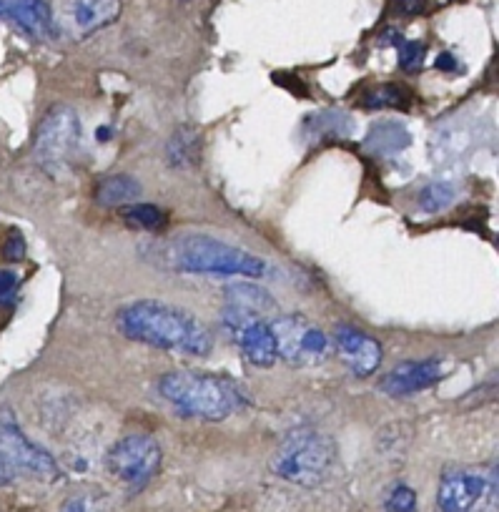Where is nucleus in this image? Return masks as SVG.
Returning a JSON list of instances; mask_svg holds the SVG:
<instances>
[{
    "instance_id": "f257e3e1",
    "label": "nucleus",
    "mask_w": 499,
    "mask_h": 512,
    "mask_svg": "<svg viewBox=\"0 0 499 512\" xmlns=\"http://www.w3.org/2000/svg\"><path fill=\"white\" fill-rule=\"evenodd\" d=\"M118 332L131 342L148 344L163 352L206 357L214 349L209 327L196 314L161 299H138L126 304L116 317Z\"/></svg>"
},
{
    "instance_id": "f03ea898",
    "label": "nucleus",
    "mask_w": 499,
    "mask_h": 512,
    "mask_svg": "<svg viewBox=\"0 0 499 512\" xmlns=\"http://www.w3.org/2000/svg\"><path fill=\"white\" fill-rule=\"evenodd\" d=\"M156 262L181 274L204 277H266V262L251 251L206 234H184L156 249Z\"/></svg>"
},
{
    "instance_id": "7ed1b4c3",
    "label": "nucleus",
    "mask_w": 499,
    "mask_h": 512,
    "mask_svg": "<svg viewBox=\"0 0 499 512\" xmlns=\"http://www.w3.org/2000/svg\"><path fill=\"white\" fill-rule=\"evenodd\" d=\"M158 390L181 415L206 422H224L246 405V397L229 379L189 369L163 374Z\"/></svg>"
},
{
    "instance_id": "20e7f679",
    "label": "nucleus",
    "mask_w": 499,
    "mask_h": 512,
    "mask_svg": "<svg viewBox=\"0 0 499 512\" xmlns=\"http://www.w3.org/2000/svg\"><path fill=\"white\" fill-rule=\"evenodd\" d=\"M337 460V445L321 432H294L281 442L269 467L276 477L299 487H319Z\"/></svg>"
},
{
    "instance_id": "39448f33",
    "label": "nucleus",
    "mask_w": 499,
    "mask_h": 512,
    "mask_svg": "<svg viewBox=\"0 0 499 512\" xmlns=\"http://www.w3.org/2000/svg\"><path fill=\"white\" fill-rule=\"evenodd\" d=\"M81 149V118L71 106H53L38 126L33 154L46 174L61 176Z\"/></svg>"
},
{
    "instance_id": "423d86ee",
    "label": "nucleus",
    "mask_w": 499,
    "mask_h": 512,
    "mask_svg": "<svg viewBox=\"0 0 499 512\" xmlns=\"http://www.w3.org/2000/svg\"><path fill=\"white\" fill-rule=\"evenodd\" d=\"M497 505V467H447L437 490L439 512H477Z\"/></svg>"
},
{
    "instance_id": "0eeeda50",
    "label": "nucleus",
    "mask_w": 499,
    "mask_h": 512,
    "mask_svg": "<svg viewBox=\"0 0 499 512\" xmlns=\"http://www.w3.org/2000/svg\"><path fill=\"white\" fill-rule=\"evenodd\" d=\"M161 447L148 435H126L108 450L106 467L118 485L138 492L161 470Z\"/></svg>"
},
{
    "instance_id": "6e6552de",
    "label": "nucleus",
    "mask_w": 499,
    "mask_h": 512,
    "mask_svg": "<svg viewBox=\"0 0 499 512\" xmlns=\"http://www.w3.org/2000/svg\"><path fill=\"white\" fill-rule=\"evenodd\" d=\"M276 354L296 367H311L329 357L331 339L301 314H279L271 319Z\"/></svg>"
},
{
    "instance_id": "1a4fd4ad",
    "label": "nucleus",
    "mask_w": 499,
    "mask_h": 512,
    "mask_svg": "<svg viewBox=\"0 0 499 512\" xmlns=\"http://www.w3.org/2000/svg\"><path fill=\"white\" fill-rule=\"evenodd\" d=\"M221 322H224V329L239 344L241 354L251 364H256V367H271L279 359L274 334H271V324L266 322L264 314H256L251 309L229 304L224 309V314H221Z\"/></svg>"
},
{
    "instance_id": "9d476101",
    "label": "nucleus",
    "mask_w": 499,
    "mask_h": 512,
    "mask_svg": "<svg viewBox=\"0 0 499 512\" xmlns=\"http://www.w3.org/2000/svg\"><path fill=\"white\" fill-rule=\"evenodd\" d=\"M0 455L11 462L13 470H23L38 480L51 482L61 477L58 462L43 447H38L36 442L23 435L13 415L0 417Z\"/></svg>"
},
{
    "instance_id": "9b49d317",
    "label": "nucleus",
    "mask_w": 499,
    "mask_h": 512,
    "mask_svg": "<svg viewBox=\"0 0 499 512\" xmlns=\"http://www.w3.org/2000/svg\"><path fill=\"white\" fill-rule=\"evenodd\" d=\"M334 347L354 377H372L382 367V344L372 334L342 324L334 332Z\"/></svg>"
},
{
    "instance_id": "f8f14e48",
    "label": "nucleus",
    "mask_w": 499,
    "mask_h": 512,
    "mask_svg": "<svg viewBox=\"0 0 499 512\" xmlns=\"http://www.w3.org/2000/svg\"><path fill=\"white\" fill-rule=\"evenodd\" d=\"M442 379V362L434 357L419 359V362H404L394 367L387 377L379 382V390L389 397H407L422 392Z\"/></svg>"
},
{
    "instance_id": "ddd939ff",
    "label": "nucleus",
    "mask_w": 499,
    "mask_h": 512,
    "mask_svg": "<svg viewBox=\"0 0 499 512\" xmlns=\"http://www.w3.org/2000/svg\"><path fill=\"white\" fill-rule=\"evenodd\" d=\"M121 16V0H68V18L78 36H91Z\"/></svg>"
},
{
    "instance_id": "4468645a",
    "label": "nucleus",
    "mask_w": 499,
    "mask_h": 512,
    "mask_svg": "<svg viewBox=\"0 0 499 512\" xmlns=\"http://www.w3.org/2000/svg\"><path fill=\"white\" fill-rule=\"evenodd\" d=\"M3 16L11 18L23 33L43 41L53 33V16L46 0H6Z\"/></svg>"
},
{
    "instance_id": "2eb2a0df",
    "label": "nucleus",
    "mask_w": 499,
    "mask_h": 512,
    "mask_svg": "<svg viewBox=\"0 0 499 512\" xmlns=\"http://www.w3.org/2000/svg\"><path fill=\"white\" fill-rule=\"evenodd\" d=\"M138 196H141V184L128 174L106 176L96 186V201L101 206H108V209L111 206L121 209V206L136 204Z\"/></svg>"
},
{
    "instance_id": "dca6fc26",
    "label": "nucleus",
    "mask_w": 499,
    "mask_h": 512,
    "mask_svg": "<svg viewBox=\"0 0 499 512\" xmlns=\"http://www.w3.org/2000/svg\"><path fill=\"white\" fill-rule=\"evenodd\" d=\"M409 144H412V136H409L407 126H402L399 121L374 123L372 131H369L367 136V149L379 156L399 154V151L407 149Z\"/></svg>"
},
{
    "instance_id": "f3484780",
    "label": "nucleus",
    "mask_w": 499,
    "mask_h": 512,
    "mask_svg": "<svg viewBox=\"0 0 499 512\" xmlns=\"http://www.w3.org/2000/svg\"><path fill=\"white\" fill-rule=\"evenodd\" d=\"M229 304H236V307L251 309L256 314H274L276 304L264 289L254 287V284H236V287L229 289Z\"/></svg>"
},
{
    "instance_id": "a211bd4d",
    "label": "nucleus",
    "mask_w": 499,
    "mask_h": 512,
    "mask_svg": "<svg viewBox=\"0 0 499 512\" xmlns=\"http://www.w3.org/2000/svg\"><path fill=\"white\" fill-rule=\"evenodd\" d=\"M199 156V134L191 128H179L169 141V161L174 166L194 164Z\"/></svg>"
},
{
    "instance_id": "6ab92c4d",
    "label": "nucleus",
    "mask_w": 499,
    "mask_h": 512,
    "mask_svg": "<svg viewBox=\"0 0 499 512\" xmlns=\"http://www.w3.org/2000/svg\"><path fill=\"white\" fill-rule=\"evenodd\" d=\"M61 512H113V505L106 492L88 487V490L73 492L61 505Z\"/></svg>"
},
{
    "instance_id": "aec40b11",
    "label": "nucleus",
    "mask_w": 499,
    "mask_h": 512,
    "mask_svg": "<svg viewBox=\"0 0 499 512\" xmlns=\"http://www.w3.org/2000/svg\"><path fill=\"white\" fill-rule=\"evenodd\" d=\"M121 216L126 224L146 231H161L166 226V214L153 204H128L121 206Z\"/></svg>"
},
{
    "instance_id": "412c9836",
    "label": "nucleus",
    "mask_w": 499,
    "mask_h": 512,
    "mask_svg": "<svg viewBox=\"0 0 499 512\" xmlns=\"http://www.w3.org/2000/svg\"><path fill=\"white\" fill-rule=\"evenodd\" d=\"M457 199V189L447 181H434V184L424 186L422 194H419V209L427 211V214H439V211L449 209Z\"/></svg>"
},
{
    "instance_id": "4be33fe9",
    "label": "nucleus",
    "mask_w": 499,
    "mask_h": 512,
    "mask_svg": "<svg viewBox=\"0 0 499 512\" xmlns=\"http://www.w3.org/2000/svg\"><path fill=\"white\" fill-rule=\"evenodd\" d=\"M412 93L404 86L397 83H387V86H379L374 91H369L364 96V106L367 108H407Z\"/></svg>"
},
{
    "instance_id": "5701e85b",
    "label": "nucleus",
    "mask_w": 499,
    "mask_h": 512,
    "mask_svg": "<svg viewBox=\"0 0 499 512\" xmlns=\"http://www.w3.org/2000/svg\"><path fill=\"white\" fill-rule=\"evenodd\" d=\"M384 512H417V492L407 485H397L387 495Z\"/></svg>"
},
{
    "instance_id": "b1692460",
    "label": "nucleus",
    "mask_w": 499,
    "mask_h": 512,
    "mask_svg": "<svg viewBox=\"0 0 499 512\" xmlns=\"http://www.w3.org/2000/svg\"><path fill=\"white\" fill-rule=\"evenodd\" d=\"M424 61V46L417 41H399V66L404 71H417Z\"/></svg>"
},
{
    "instance_id": "393cba45",
    "label": "nucleus",
    "mask_w": 499,
    "mask_h": 512,
    "mask_svg": "<svg viewBox=\"0 0 499 512\" xmlns=\"http://www.w3.org/2000/svg\"><path fill=\"white\" fill-rule=\"evenodd\" d=\"M23 254H26V241H23L18 231H11L6 244H3V256H6L8 262H18V259H23Z\"/></svg>"
},
{
    "instance_id": "a878e982",
    "label": "nucleus",
    "mask_w": 499,
    "mask_h": 512,
    "mask_svg": "<svg viewBox=\"0 0 499 512\" xmlns=\"http://www.w3.org/2000/svg\"><path fill=\"white\" fill-rule=\"evenodd\" d=\"M18 277L13 272H0V304H11L16 297Z\"/></svg>"
},
{
    "instance_id": "bb28decb",
    "label": "nucleus",
    "mask_w": 499,
    "mask_h": 512,
    "mask_svg": "<svg viewBox=\"0 0 499 512\" xmlns=\"http://www.w3.org/2000/svg\"><path fill=\"white\" fill-rule=\"evenodd\" d=\"M13 475H16V470L11 467V462L0 455V485H8V482L13 480Z\"/></svg>"
},
{
    "instance_id": "cd10ccee",
    "label": "nucleus",
    "mask_w": 499,
    "mask_h": 512,
    "mask_svg": "<svg viewBox=\"0 0 499 512\" xmlns=\"http://www.w3.org/2000/svg\"><path fill=\"white\" fill-rule=\"evenodd\" d=\"M437 68H442V71H454V68H457V61H454V56H449V53H442L437 61Z\"/></svg>"
},
{
    "instance_id": "c85d7f7f",
    "label": "nucleus",
    "mask_w": 499,
    "mask_h": 512,
    "mask_svg": "<svg viewBox=\"0 0 499 512\" xmlns=\"http://www.w3.org/2000/svg\"><path fill=\"white\" fill-rule=\"evenodd\" d=\"M3 3H6V0H0V16H3Z\"/></svg>"
}]
</instances>
